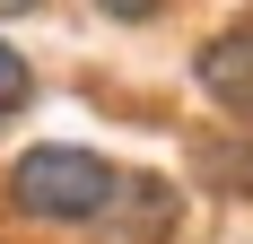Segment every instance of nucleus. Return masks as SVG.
Returning <instances> with one entry per match:
<instances>
[{
  "label": "nucleus",
  "mask_w": 253,
  "mask_h": 244,
  "mask_svg": "<svg viewBox=\"0 0 253 244\" xmlns=\"http://www.w3.org/2000/svg\"><path fill=\"white\" fill-rule=\"evenodd\" d=\"M114 192H123V166L79 140H35L0 166V209L35 236H87L114 209Z\"/></svg>",
  "instance_id": "1"
},
{
  "label": "nucleus",
  "mask_w": 253,
  "mask_h": 244,
  "mask_svg": "<svg viewBox=\"0 0 253 244\" xmlns=\"http://www.w3.org/2000/svg\"><path fill=\"white\" fill-rule=\"evenodd\" d=\"M192 87L227 114V131H253V9L201 35V52H192Z\"/></svg>",
  "instance_id": "2"
},
{
  "label": "nucleus",
  "mask_w": 253,
  "mask_h": 244,
  "mask_svg": "<svg viewBox=\"0 0 253 244\" xmlns=\"http://www.w3.org/2000/svg\"><path fill=\"white\" fill-rule=\"evenodd\" d=\"M175 218H183V192L166 174H123V192L87 236L96 244H175Z\"/></svg>",
  "instance_id": "3"
},
{
  "label": "nucleus",
  "mask_w": 253,
  "mask_h": 244,
  "mask_svg": "<svg viewBox=\"0 0 253 244\" xmlns=\"http://www.w3.org/2000/svg\"><path fill=\"white\" fill-rule=\"evenodd\" d=\"M183 166H192V192H210V201H253V131H192Z\"/></svg>",
  "instance_id": "4"
},
{
  "label": "nucleus",
  "mask_w": 253,
  "mask_h": 244,
  "mask_svg": "<svg viewBox=\"0 0 253 244\" xmlns=\"http://www.w3.org/2000/svg\"><path fill=\"white\" fill-rule=\"evenodd\" d=\"M26 105H35V61H26V52L9 44V35H0V131H9V122H18Z\"/></svg>",
  "instance_id": "5"
},
{
  "label": "nucleus",
  "mask_w": 253,
  "mask_h": 244,
  "mask_svg": "<svg viewBox=\"0 0 253 244\" xmlns=\"http://www.w3.org/2000/svg\"><path fill=\"white\" fill-rule=\"evenodd\" d=\"M96 9H105V18H114V26H149L157 9H166V0H96Z\"/></svg>",
  "instance_id": "6"
},
{
  "label": "nucleus",
  "mask_w": 253,
  "mask_h": 244,
  "mask_svg": "<svg viewBox=\"0 0 253 244\" xmlns=\"http://www.w3.org/2000/svg\"><path fill=\"white\" fill-rule=\"evenodd\" d=\"M35 9H44V0H0V26H9V18H35Z\"/></svg>",
  "instance_id": "7"
}]
</instances>
